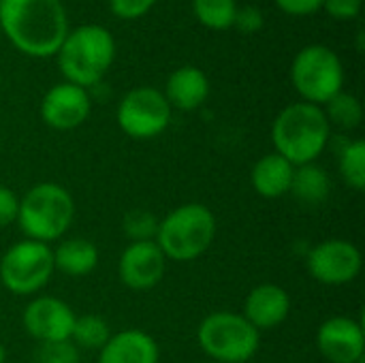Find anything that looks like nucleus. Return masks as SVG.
<instances>
[{"label": "nucleus", "mask_w": 365, "mask_h": 363, "mask_svg": "<svg viewBox=\"0 0 365 363\" xmlns=\"http://www.w3.org/2000/svg\"><path fill=\"white\" fill-rule=\"evenodd\" d=\"M53 252L41 242H17L0 259V282L13 295L38 293L53 274Z\"/></svg>", "instance_id": "6e6552de"}, {"label": "nucleus", "mask_w": 365, "mask_h": 363, "mask_svg": "<svg viewBox=\"0 0 365 363\" xmlns=\"http://www.w3.org/2000/svg\"><path fill=\"white\" fill-rule=\"evenodd\" d=\"M210 94V81L205 73L197 66H182L167 79L165 98L171 107L182 111H192L205 103Z\"/></svg>", "instance_id": "f3484780"}, {"label": "nucleus", "mask_w": 365, "mask_h": 363, "mask_svg": "<svg viewBox=\"0 0 365 363\" xmlns=\"http://www.w3.org/2000/svg\"><path fill=\"white\" fill-rule=\"evenodd\" d=\"M0 4H2V0H0Z\"/></svg>", "instance_id": "473e14b6"}, {"label": "nucleus", "mask_w": 365, "mask_h": 363, "mask_svg": "<svg viewBox=\"0 0 365 363\" xmlns=\"http://www.w3.org/2000/svg\"><path fill=\"white\" fill-rule=\"evenodd\" d=\"M6 362V351H4V347L0 344V363Z\"/></svg>", "instance_id": "2f4dec72"}, {"label": "nucleus", "mask_w": 365, "mask_h": 363, "mask_svg": "<svg viewBox=\"0 0 365 363\" xmlns=\"http://www.w3.org/2000/svg\"><path fill=\"white\" fill-rule=\"evenodd\" d=\"M276 4L289 15H310L323 6V0H276Z\"/></svg>", "instance_id": "7c9ffc66"}, {"label": "nucleus", "mask_w": 365, "mask_h": 363, "mask_svg": "<svg viewBox=\"0 0 365 363\" xmlns=\"http://www.w3.org/2000/svg\"><path fill=\"white\" fill-rule=\"evenodd\" d=\"M291 79L306 103L323 105L342 92L344 71L336 51L325 45H308L293 60Z\"/></svg>", "instance_id": "0eeeda50"}, {"label": "nucleus", "mask_w": 365, "mask_h": 363, "mask_svg": "<svg viewBox=\"0 0 365 363\" xmlns=\"http://www.w3.org/2000/svg\"><path fill=\"white\" fill-rule=\"evenodd\" d=\"M210 363H216V362H210Z\"/></svg>", "instance_id": "72a5a7b5"}, {"label": "nucleus", "mask_w": 365, "mask_h": 363, "mask_svg": "<svg viewBox=\"0 0 365 363\" xmlns=\"http://www.w3.org/2000/svg\"><path fill=\"white\" fill-rule=\"evenodd\" d=\"M75 218V201L71 193L53 182L32 186L19 201L17 223L32 242L49 244L60 240Z\"/></svg>", "instance_id": "20e7f679"}, {"label": "nucleus", "mask_w": 365, "mask_h": 363, "mask_svg": "<svg viewBox=\"0 0 365 363\" xmlns=\"http://www.w3.org/2000/svg\"><path fill=\"white\" fill-rule=\"evenodd\" d=\"M233 24L242 30V32H257L263 26V15L257 6H244L235 11V19Z\"/></svg>", "instance_id": "c756f323"}, {"label": "nucleus", "mask_w": 365, "mask_h": 363, "mask_svg": "<svg viewBox=\"0 0 365 363\" xmlns=\"http://www.w3.org/2000/svg\"><path fill=\"white\" fill-rule=\"evenodd\" d=\"M340 173L342 180L353 188V190H364L365 188V141L357 139L344 145L340 152Z\"/></svg>", "instance_id": "b1692460"}, {"label": "nucleus", "mask_w": 365, "mask_h": 363, "mask_svg": "<svg viewBox=\"0 0 365 363\" xmlns=\"http://www.w3.org/2000/svg\"><path fill=\"white\" fill-rule=\"evenodd\" d=\"M34 363H79V351L71 340L47 342L36 349Z\"/></svg>", "instance_id": "a878e982"}, {"label": "nucleus", "mask_w": 365, "mask_h": 363, "mask_svg": "<svg viewBox=\"0 0 365 363\" xmlns=\"http://www.w3.org/2000/svg\"><path fill=\"white\" fill-rule=\"evenodd\" d=\"M329 190H331V182H329V175L323 167H319L314 163L295 167L291 193L302 203L319 205L329 197Z\"/></svg>", "instance_id": "aec40b11"}, {"label": "nucleus", "mask_w": 365, "mask_h": 363, "mask_svg": "<svg viewBox=\"0 0 365 363\" xmlns=\"http://www.w3.org/2000/svg\"><path fill=\"white\" fill-rule=\"evenodd\" d=\"M113 36L103 26H81L66 34L58 49V62L68 83L88 88L103 79L113 62Z\"/></svg>", "instance_id": "39448f33"}, {"label": "nucleus", "mask_w": 365, "mask_h": 363, "mask_svg": "<svg viewBox=\"0 0 365 363\" xmlns=\"http://www.w3.org/2000/svg\"><path fill=\"white\" fill-rule=\"evenodd\" d=\"M364 259L355 244L346 240H325L314 246L308 255L310 276L329 287L353 282L361 272Z\"/></svg>", "instance_id": "9d476101"}, {"label": "nucleus", "mask_w": 365, "mask_h": 363, "mask_svg": "<svg viewBox=\"0 0 365 363\" xmlns=\"http://www.w3.org/2000/svg\"><path fill=\"white\" fill-rule=\"evenodd\" d=\"M0 28L19 51L47 58L64 43L68 19L60 0H2Z\"/></svg>", "instance_id": "f257e3e1"}, {"label": "nucleus", "mask_w": 365, "mask_h": 363, "mask_svg": "<svg viewBox=\"0 0 365 363\" xmlns=\"http://www.w3.org/2000/svg\"><path fill=\"white\" fill-rule=\"evenodd\" d=\"M109 338H111V332H109V325L105 319H101L96 315H83V317L75 319L71 340H75V344L79 349L101 351Z\"/></svg>", "instance_id": "412c9836"}, {"label": "nucleus", "mask_w": 365, "mask_h": 363, "mask_svg": "<svg viewBox=\"0 0 365 363\" xmlns=\"http://www.w3.org/2000/svg\"><path fill=\"white\" fill-rule=\"evenodd\" d=\"M171 120V105L156 88L130 90L118 107V124L133 139L160 135Z\"/></svg>", "instance_id": "1a4fd4ad"}, {"label": "nucleus", "mask_w": 365, "mask_h": 363, "mask_svg": "<svg viewBox=\"0 0 365 363\" xmlns=\"http://www.w3.org/2000/svg\"><path fill=\"white\" fill-rule=\"evenodd\" d=\"M323 6L331 17L338 19H353L361 11V0H323Z\"/></svg>", "instance_id": "c85d7f7f"}, {"label": "nucleus", "mask_w": 365, "mask_h": 363, "mask_svg": "<svg viewBox=\"0 0 365 363\" xmlns=\"http://www.w3.org/2000/svg\"><path fill=\"white\" fill-rule=\"evenodd\" d=\"M156 0H109L111 11L122 19H137L145 15Z\"/></svg>", "instance_id": "bb28decb"}, {"label": "nucleus", "mask_w": 365, "mask_h": 363, "mask_svg": "<svg viewBox=\"0 0 365 363\" xmlns=\"http://www.w3.org/2000/svg\"><path fill=\"white\" fill-rule=\"evenodd\" d=\"M51 252H53V267L73 278L88 276L98 265V248L86 237L64 240Z\"/></svg>", "instance_id": "6ab92c4d"}, {"label": "nucleus", "mask_w": 365, "mask_h": 363, "mask_svg": "<svg viewBox=\"0 0 365 363\" xmlns=\"http://www.w3.org/2000/svg\"><path fill=\"white\" fill-rule=\"evenodd\" d=\"M289 312H291L289 293L272 282L255 287L244 302V319L257 332H267L282 325Z\"/></svg>", "instance_id": "2eb2a0df"}, {"label": "nucleus", "mask_w": 365, "mask_h": 363, "mask_svg": "<svg viewBox=\"0 0 365 363\" xmlns=\"http://www.w3.org/2000/svg\"><path fill=\"white\" fill-rule=\"evenodd\" d=\"M160 351L156 340L141 329H126L107 340L98 363H158Z\"/></svg>", "instance_id": "dca6fc26"}, {"label": "nucleus", "mask_w": 365, "mask_h": 363, "mask_svg": "<svg viewBox=\"0 0 365 363\" xmlns=\"http://www.w3.org/2000/svg\"><path fill=\"white\" fill-rule=\"evenodd\" d=\"M293 173H295V165H291L284 156L272 152L255 163L250 173L252 188L257 190V195L265 199L284 197L287 193H291Z\"/></svg>", "instance_id": "a211bd4d"}, {"label": "nucleus", "mask_w": 365, "mask_h": 363, "mask_svg": "<svg viewBox=\"0 0 365 363\" xmlns=\"http://www.w3.org/2000/svg\"><path fill=\"white\" fill-rule=\"evenodd\" d=\"M321 355L331 363H359L364 359V325L351 317H331L317 332Z\"/></svg>", "instance_id": "ddd939ff"}, {"label": "nucleus", "mask_w": 365, "mask_h": 363, "mask_svg": "<svg viewBox=\"0 0 365 363\" xmlns=\"http://www.w3.org/2000/svg\"><path fill=\"white\" fill-rule=\"evenodd\" d=\"M17 210H19V199L11 188L0 184V229L17 220Z\"/></svg>", "instance_id": "cd10ccee"}, {"label": "nucleus", "mask_w": 365, "mask_h": 363, "mask_svg": "<svg viewBox=\"0 0 365 363\" xmlns=\"http://www.w3.org/2000/svg\"><path fill=\"white\" fill-rule=\"evenodd\" d=\"M158 231V220L148 210H130L124 216V233L133 242H152Z\"/></svg>", "instance_id": "393cba45"}, {"label": "nucleus", "mask_w": 365, "mask_h": 363, "mask_svg": "<svg viewBox=\"0 0 365 363\" xmlns=\"http://www.w3.org/2000/svg\"><path fill=\"white\" fill-rule=\"evenodd\" d=\"M75 319L77 317L66 302L49 295L32 300L24 310V327L41 344L71 340Z\"/></svg>", "instance_id": "9b49d317"}, {"label": "nucleus", "mask_w": 365, "mask_h": 363, "mask_svg": "<svg viewBox=\"0 0 365 363\" xmlns=\"http://www.w3.org/2000/svg\"><path fill=\"white\" fill-rule=\"evenodd\" d=\"M90 116V96L86 88L75 83H58L53 86L43 103H41V118L47 126L56 131H71L86 122Z\"/></svg>", "instance_id": "4468645a"}, {"label": "nucleus", "mask_w": 365, "mask_h": 363, "mask_svg": "<svg viewBox=\"0 0 365 363\" xmlns=\"http://www.w3.org/2000/svg\"><path fill=\"white\" fill-rule=\"evenodd\" d=\"M197 340L203 353L216 363H246L259 351L261 332H257L244 315L220 310L201 321Z\"/></svg>", "instance_id": "423d86ee"}, {"label": "nucleus", "mask_w": 365, "mask_h": 363, "mask_svg": "<svg viewBox=\"0 0 365 363\" xmlns=\"http://www.w3.org/2000/svg\"><path fill=\"white\" fill-rule=\"evenodd\" d=\"M165 265H167V259L154 240L133 242L120 255L118 276L124 287L133 291H148L163 280Z\"/></svg>", "instance_id": "f8f14e48"}, {"label": "nucleus", "mask_w": 365, "mask_h": 363, "mask_svg": "<svg viewBox=\"0 0 365 363\" xmlns=\"http://www.w3.org/2000/svg\"><path fill=\"white\" fill-rule=\"evenodd\" d=\"M327 122L329 124H336L340 128H357L361 118H364V109H361V103L357 96L353 94H346V92H338L334 98H329L327 103Z\"/></svg>", "instance_id": "4be33fe9"}, {"label": "nucleus", "mask_w": 365, "mask_h": 363, "mask_svg": "<svg viewBox=\"0 0 365 363\" xmlns=\"http://www.w3.org/2000/svg\"><path fill=\"white\" fill-rule=\"evenodd\" d=\"M216 237V218L203 203H184L160 223L154 242L165 259L188 263L199 259Z\"/></svg>", "instance_id": "7ed1b4c3"}, {"label": "nucleus", "mask_w": 365, "mask_h": 363, "mask_svg": "<svg viewBox=\"0 0 365 363\" xmlns=\"http://www.w3.org/2000/svg\"><path fill=\"white\" fill-rule=\"evenodd\" d=\"M195 15L212 30H227L233 26L237 4L235 0H195Z\"/></svg>", "instance_id": "5701e85b"}, {"label": "nucleus", "mask_w": 365, "mask_h": 363, "mask_svg": "<svg viewBox=\"0 0 365 363\" xmlns=\"http://www.w3.org/2000/svg\"><path fill=\"white\" fill-rule=\"evenodd\" d=\"M331 124L327 122L325 111L312 103H293L284 107L272 126V141L276 154L284 156L291 165H308L314 163L327 141H329Z\"/></svg>", "instance_id": "f03ea898"}]
</instances>
